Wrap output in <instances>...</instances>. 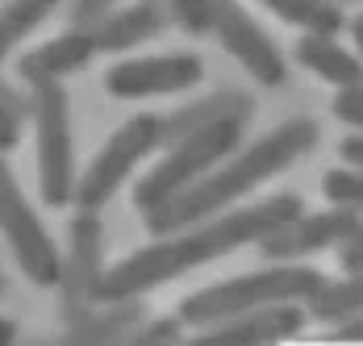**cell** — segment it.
Listing matches in <instances>:
<instances>
[{
  "instance_id": "cell-11",
  "label": "cell",
  "mask_w": 363,
  "mask_h": 346,
  "mask_svg": "<svg viewBox=\"0 0 363 346\" xmlns=\"http://www.w3.org/2000/svg\"><path fill=\"white\" fill-rule=\"evenodd\" d=\"M363 230L359 208L334 205L330 213H296L292 221L276 225L267 238H259V255L272 263H296L305 255H318L330 246H342L347 238H355Z\"/></svg>"
},
{
  "instance_id": "cell-6",
  "label": "cell",
  "mask_w": 363,
  "mask_h": 346,
  "mask_svg": "<svg viewBox=\"0 0 363 346\" xmlns=\"http://www.w3.org/2000/svg\"><path fill=\"white\" fill-rule=\"evenodd\" d=\"M150 150H159V113H138V117H130V121L96 150V159L84 167V175L75 179V201L72 205L88 208V213H101Z\"/></svg>"
},
{
  "instance_id": "cell-31",
  "label": "cell",
  "mask_w": 363,
  "mask_h": 346,
  "mask_svg": "<svg viewBox=\"0 0 363 346\" xmlns=\"http://www.w3.org/2000/svg\"><path fill=\"white\" fill-rule=\"evenodd\" d=\"M351 34H355V46L363 50V13L355 17V21H351Z\"/></svg>"
},
{
  "instance_id": "cell-5",
  "label": "cell",
  "mask_w": 363,
  "mask_h": 346,
  "mask_svg": "<svg viewBox=\"0 0 363 346\" xmlns=\"http://www.w3.org/2000/svg\"><path fill=\"white\" fill-rule=\"evenodd\" d=\"M34 117V155H38V192L50 208L75 201V146H72V101L63 84L30 88Z\"/></svg>"
},
{
  "instance_id": "cell-22",
  "label": "cell",
  "mask_w": 363,
  "mask_h": 346,
  "mask_svg": "<svg viewBox=\"0 0 363 346\" xmlns=\"http://www.w3.org/2000/svg\"><path fill=\"white\" fill-rule=\"evenodd\" d=\"M180 338H184V321L180 317H150V313H146L143 321L130 330L125 342L143 346V342H180Z\"/></svg>"
},
{
  "instance_id": "cell-1",
  "label": "cell",
  "mask_w": 363,
  "mask_h": 346,
  "mask_svg": "<svg viewBox=\"0 0 363 346\" xmlns=\"http://www.w3.org/2000/svg\"><path fill=\"white\" fill-rule=\"evenodd\" d=\"M296 213H305V201L292 196V192H280V196H267L259 205L234 208V213H221V217H205V221L184 225L176 234H163L159 242L143 246L130 259L105 267L101 279H96V301L146 296L150 288L184 276L192 267H205V263H213V259L238 250V246H251L259 238H267L276 225L292 221Z\"/></svg>"
},
{
  "instance_id": "cell-15",
  "label": "cell",
  "mask_w": 363,
  "mask_h": 346,
  "mask_svg": "<svg viewBox=\"0 0 363 346\" xmlns=\"http://www.w3.org/2000/svg\"><path fill=\"white\" fill-rule=\"evenodd\" d=\"M251 113H255L251 92H238V88L209 92V96H201V101L180 104L176 113L159 117V146H172V142L188 138V134H196L201 125H213L221 117H242V121H251Z\"/></svg>"
},
{
  "instance_id": "cell-17",
  "label": "cell",
  "mask_w": 363,
  "mask_h": 346,
  "mask_svg": "<svg viewBox=\"0 0 363 346\" xmlns=\"http://www.w3.org/2000/svg\"><path fill=\"white\" fill-rule=\"evenodd\" d=\"M296 63L309 67L318 79H326L334 88H355L363 84V59H355L351 50H342L334 34H318V30H305L296 38Z\"/></svg>"
},
{
  "instance_id": "cell-3",
  "label": "cell",
  "mask_w": 363,
  "mask_h": 346,
  "mask_svg": "<svg viewBox=\"0 0 363 346\" xmlns=\"http://www.w3.org/2000/svg\"><path fill=\"white\" fill-rule=\"evenodd\" d=\"M326 288V276L318 267H301V263H280V267H267V272H247V276L221 279L213 288H201L192 296L180 301V317L184 330H205L213 321H225L234 313H251L263 305H309L318 292Z\"/></svg>"
},
{
  "instance_id": "cell-18",
  "label": "cell",
  "mask_w": 363,
  "mask_h": 346,
  "mask_svg": "<svg viewBox=\"0 0 363 346\" xmlns=\"http://www.w3.org/2000/svg\"><path fill=\"white\" fill-rule=\"evenodd\" d=\"M59 4L63 0H0V59L26 34H34Z\"/></svg>"
},
{
  "instance_id": "cell-12",
  "label": "cell",
  "mask_w": 363,
  "mask_h": 346,
  "mask_svg": "<svg viewBox=\"0 0 363 346\" xmlns=\"http://www.w3.org/2000/svg\"><path fill=\"white\" fill-rule=\"evenodd\" d=\"M172 21V9L167 0H134L125 9H109L101 21L88 26L96 55H117V50H130V46H143L150 38H159Z\"/></svg>"
},
{
  "instance_id": "cell-14",
  "label": "cell",
  "mask_w": 363,
  "mask_h": 346,
  "mask_svg": "<svg viewBox=\"0 0 363 346\" xmlns=\"http://www.w3.org/2000/svg\"><path fill=\"white\" fill-rule=\"evenodd\" d=\"M96 55V46H92V34L88 30H67V34L50 38V42H42L34 46L30 55H21V63H17V75L34 88V84H63L67 75H75L79 67H88V59Z\"/></svg>"
},
{
  "instance_id": "cell-19",
  "label": "cell",
  "mask_w": 363,
  "mask_h": 346,
  "mask_svg": "<svg viewBox=\"0 0 363 346\" xmlns=\"http://www.w3.org/2000/svg\"><path fill=\"white\" fill-rule=\"evenodd\" d=\"M309 313L318 321H330V325L363 313V267L347 272V279H326V288L309 301Z\"/></svg>"
},
{
  "instance_id": "cell-21",
  "label": "cell",
  "mask_w": 363,
  "mask_h": 346,
  "mask_svg": "<svg viewBox=\"0 0 363 346\" xmlns=\"http://www.w3.org/2000/svg\"><path fill=\"white\" fill-rule=\"evenodd\" d=\"M322 192H326L330 205L342 208H359L363 213V167H334V172L322 175Z\"/></svg>"
},
{
  "instance_id": "cell-13",
  "label": "cell",
  "mask_w": 363,
  "mask_h": 346,
  "mask_svg": "<svg viewBox=\"0 0 363 346\" xmlns=\"http://www.w3.org/2000/svg\"><path fill=\"white\" fill-rule=\"evenodd\" d=\"M305 330V313L296 301L284 305H263L251 313H234L225 321H213L205 330H196L201 338H221V342H280V338H296Z\"/></svg>"
},
{
  "instance_id": "cell-27",
  "label": "cell",
  "mask_w": 363,
  "mask_h": 346,
  "mask_svg": "<svg viewBox=\"0 0 363 346\" xmlns=\"http://www.w3.org/2000/svg\"><path fill=\"white\" fill-rule=\"evenodd\" d=\"M338 263H342V272H359L363 267V230L338 246Z\"/></svg>"
},
{
  "instance_id": "cell-25",
  "label": "cell",
  "mask_w": 363,
  "mask_h": 346,
  "mask_svg": "<svg viewBox=\"0 0 363 346\" xmlns=\"http://www.w3.org/2000/svg\"><path fill=\"white\" fill-rule=\"evenodd\" d=\"M113 9V0H72V26L75 30H88L92 21H101Z\"/></svg>"
},
{
  "instance_id": "cell-16",
  "label": "cell",
  "mask_w": 363,
  "mask_h": 346,
  "mask_svg": "<svg viewBox=\"0 0 363 346\" xmlns=\"http://www.w3.org/2000/svg\"><path fill=\"white\" fill-rule=\"evenodd\" d=\"M146 317L143 296H121V301H92L88 309L63 321V338L67 342H125L130 330Z\"/></svg>"
},
{
  "instance_id": "cell-8",
  "label": "cell",
  "mask_w": 363,
  "mask_h": 346,
  "mask_svg": "<svg viewBox=\"0 0 363 346\" xmlns=\"http://www.w3.org/2000/svg\"><path fill=\"white\" fill-rule=\"evenodd\" d=\"M105 272V225L96 213L79 208L67 225V255L59 267V309L63 321H72L96 301V279Z\"/></svg>"
},
{
  "instance_id": "cell-2",
  "label": "cell",
  "mask_w": 363,
  "mask_h": 346,
  "mask_svg": "<svg viewBox=\"0 0 363 346\" xmlns=\"http://www.w3.org/2000/svg\"><path fill=\"white\" fill-rule=\"evenodd\" d=\"M322 138L313 117H292L284 125H276L272 134H263L259 142L225 155L213 172H205L196 184H188L184 192L167 196L163 205H155L146 213V230L155 238L176 234L184 225H196L205 217H213L221 208H230L234 201H242L247 192H255L263 179L280 175L284 167H292L296 159H305Z\"/></svg>"
},
{
  "instance_id": "cell-20",
  "label": "cell",
  "mask_w": 363,
  "mask_h": 346,
  "mask_svg": "<svg viewBox=\"0 0 363 346\" xmlns=\"http://www.w3.org/2000/svg\"><path fill=\"white\" fill-rule=\"evenodd\" d=\"M280 21L301 26V30H318V34H338L342 30V13L338 0H263Z\"/></svg>"
},
{
  "instance_id": "cell-4",
  "label": "cell",
  "mask_w": 363,
  "mask_h": 346,
  "mask_svg": "<svg viewBox=\"0 0 363 346\" xmlns=\"http://www.w3.org/2000/svg\"><path fill=\"white\" fill-rule=\"evenodd\" d=\"M242 117H221L213 125H201L196 134L172 142L167 155L138 179L134 188V205L138 213H150L155 205H163L167 196L184 192L188 184H196L205 172H213L225 155H234V146H242Z\"/></svg>"
},
{
  "instance_id": "cell-32",
  "label": "cell",
  "mask_w": 363,
  "mask_h": 346,
  "mask_svg": "<svg viewBox=\"0 0 363 346\" xmlns=\"http://www.w3.org/2000/svg\"><path fill=\"white\" fill-rule=\"evenodd\" d=\"M0 296H4V276H0Z\"/></svg>"
},
{
  "instance_id": "cell-30",
  "label": "cell",
  "mask_w": 363,
  "mask_h": 346,
  "mask_svg": "<svg viewBox=\"0 0 363 346\" xmlns=\"http://www.w3.org/2000/svg\"><path fill=\"white\" fill-rule=\"evenodd\" d=\"M17 338V321H9V317H0V346H9Z\"/></svg>"
},
{
  "instance_id": "cell-10",
  "label": "cell",
  "mask_w": 363,
  "mask_h": 346,
  "mask_svg": "<svg viewBox=\"0 0 363 346\" xmlns=\"http://www.w3.org/2000/svg\"><path fill=\"white\" fill-rule=\"evenodd\" d=\"M205 79L201 55H146L121 59L105 71V92L117 101H146V96H176Z\"/></svg>"
},
{
  "instance_id": "cell-26",
  "label": "cell",
  "mask_w": 363,
  "mask_h": 346,
  "mask_svg": "<svg viewBox=\"0 0 363 346\" xmlns=\"http://www.w3.org/2000/svg\"><path fill=\"white\" fill-rule=\"evenodd\" d=\"M17 142H21V117L0 104V155H9Z\"/></svg>"
},
{
  "instance_id": "cell-9",
  "label": "cell",
  "mask_w": 363,
  "mask_h": 346,
  "mask_svg": "<svg viewBox=\"0 0 363 346\" xmlns=\"http://www.w3.org/2000/svg\"><path fill=\"white\" fill-rule=\"evenodd\" d=\"M209 30L218 34L221 50H225L230 59H238L259 84H267V88L284 84L289 67H284L280 46L267 38V30L255 21L238 0H209Z\"/></svg>"
},
{
  "instance_id": "cell-24",
  "label": "cell",
  "mask_w": 363,
  "mask_h": 346,
  "mask_svg": "<svg viewBox=\"0 0 363 346\" xmlns=\"http://www.w3.org/2000/svg\"><path fill=\"white\" fill-rule=\"evenodd\" d=\"M334 117L347 121V125H355V130H363V84L338 88V96H334Z\"/></svg>"
},
{
  "instance_id": "cell-29",
  "label": "cell",
  "mask_w": 363,
  "mask_h": 346,
  "mask_svg": "<svg viewBox=\"0 0 363 346\" xmlns=\"http://www.w3.org/2000/svg\"><path fill=\"white\" fill-rule=\"evenodd\" d=\"M342 159H347L351 167H363V130L355 134V138L342 142Z\"/></svg>"
},
{
  "instance_id": "cell-7",
  "label": "cell",
  "mask_w": 363,
  "mask_h": 346,
  "mask_svg": "<svg viewBox=\"0 0 363 346\" xmlns=\"http://www.w3.org/2000/svg\"><path fill=\"white\" fill-rule=\"evenodd\" d=\"M0 234L13 250L17 267L26 272V279H34L38 288H55L59 284V267H63V255L50 238V230L42 225V217L34 213V205L26 201L21 184L13 167L4 163L0 155Z\"/></svg>"
},
{
  "instance_id": "cell-23",
  "label": "cell",
  "mask_w": 363,
  "mask_h": 346,
  "mask_svg": "<svg viewBox=\"0 0 363 346\" xmlns=\"http://www.w3.org/2000/svg\"><path fill=\"white\" fill-rule=\"evenodd\" d=\"M167 9L184 34H209V0H167Z\"/></svg>"
},
{
  "instance_id": "cell-28",
  "label": "cell",
  "mask_w": 363,
  "mask_h": 346,
  "mask_svg": "<svg viewBox=\"0 0 363 346\" xmlns=\"http://www.w3.org/2000/svg\"><path fill=\"white\" fill-rule=\"evenodd\" d=\"M330 338H363V313H355V317H347V321H334Z\"/></svg>"
}]
</instances>
